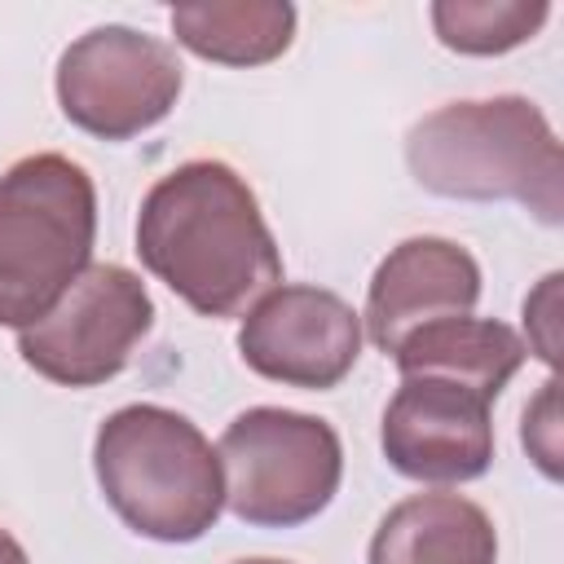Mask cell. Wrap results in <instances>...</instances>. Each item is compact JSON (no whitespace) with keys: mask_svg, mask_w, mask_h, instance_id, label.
Returning <instances> with one entry per match:
<instances>
[{"mask_svg":"<svg viewBox=\"0 0 564 564\" xmlns=\"http://www.w3.org/2000/svg\"><path fill=\"white\" fill-rule=\"evenodd\" d=\"M555 379H546L542 383V392H538V401L524 410V427H520V441H524V449L538 458V467L546 471V476H560V467H555V458H560V449H555Z\"/></svg>","mask_w":564,"mask_h":564,"instance_id":"obj_15","label":"cell"},{"mask_svg":"<svg viewBox=\"0 0 564 564\" xmlns=\"http://www.w3.org/2000/svg\"><path fill=\"white\" fill-rule=\"evenodd\" d=\"M551 4L542 0H436L432 26L436 40L467 57H494L520 48L542 31Z\"/></svg>","mask_w":564,"mask_h":564,"instance_id":"obj_14","label":"cell"},{"mask_svg":"<svg viewBox=\"0 0 564 564\" xmlns=\"http://www.w3.org/2000/svg\"><path fill=\"white\" fill-rule=\"evenodd\" d=\"M225 507L256 529H295L322 516L344 476V449L326 419L256 405L216 445Z\"/></svg>","mask_w":564,"mask_h":564,"instance_id":"obj_5","label":"cell"},{"mask_svg":"<svg viewBox=\"0 0 564 564\" xmlns=\"http://www.w3.org/2000/svg\"><path fill=\"white\" fill-rule=\"evenodd\" d=\"M370 564H498V533L485 507L463 494H414L397 502L375 538Z\"/></svg>","mask_w":564,"mask_h":564,"instance_id":"obj_11","label":"cell"},{"mask_svg":"<svg viewBox=\"0 0 564 564\" xmlns=\"http://www.w3.org/2000/svg\"><path fill=\"white\" fill-rule=\"evenodd\" d=\"M93 176L66 154H26L0 176V326H31L88 269Z\"/></svg>","mask_w":564,"mask_h":564,"instance_id":"obj_4","label":"cell"},{"mask_svg":"<svg viewBox=\"0 0 564 564\" xmlns=\"http://www.w3.org/2000/svg\"><path fill=\"white\" fill-rule=\"evenodd\" d=\"M401 379L427 375V379H449L485 401H498V392L511 383V375L524 361V344L511 326L494 317H449L436 326L414 330L397 352H392Z\"/></svg>","mask_w":564,"mask_h":564,"instance_id":"obj_12","label":"cell"},{"mask_svg":"<svg viewBox=\"0 0 564 564\" xmlns=\"http://www.w3.org/2000/svg\"><path fill=\"white\" fill-rule=\"evenodd\" d=\"M150 326L145 282L123 264H88L44 317L18 330V352L48 383L97 388L132 361Z\"/></svg>","mask_w":564,"mask_h":564,"instance_id":"obj_6","label":"cell"},{"mask_svg":"<svg viewBox=\"0 0 564 564\" xmlns=\"http://www.w3.org/2000/svg\"><path fill=\"white\" fill-rule=\"evenodd\" d=\"M181 84L176 48L132 26H93L57 62L62 115L101 141H128L167 119Z\"/></svg>","mask_w":564,"mask_h":564,"instance_id":"obj_7","label":"cell"},{"mask_svg":"<svg viewBox=\"0 0 564 564\" xmlns=\"http://www.w3.org/2000/svg\"><path fill=\"white\" fill-rule=\"evenodd\" d=\"M242 361L286 388H335L361 357V317L326 286H273L238 330Z\"/></svg>","mask_w":564,"mask_h":564,"instance_id":"obj_8","label":"cell"},{"mask_svg":"<svg viewBox=\"0 0 564 564\" xmlns=\"http://www.w3.org/2000/svg\"><path fill=\"white\" fill-rule=\"evenodd\" d=\"M238 564H286V560H238Z\"/></svg>","mask_w":564,"mask_h":564,"instance_id":"obj_17","label":"cell"},{"mask_svg":"<svg viewBox=\"0 0 564 564\" xmlns=\"http://www.w3.org/2000/svg\"><path fill=\"white\" fill-rule=\"evenodd\" d=\"M93 471L115 516L154 542H194L225 507L216 449L167 405L115 410L97 427Z\"/></svg>","mask_w":564,"mask_h":564,"instance_id":"obj_3","label":"cell"},{"mask_svg":"<svg viewBox=\"0 0 564 564\" xmlns=\"http://www.w3.org/2000/svg\"><path fill=\"white\" fill-rule=\"evenodd\" d=\"M0 564H26V551H22L4 529H0Z\"/></svg>","mask_w":564,"mask_h":564,"instance_id":"obj_16","label":"cell"},{"mask_svg":"<svg viewBox=\"0 0 564 564\" xmlns=\"http://www.w3.org/2000/svg\"><path fill=\"white\" fill-rule=\"evenodd\" d=\"M489 405L494 401L463 383L410 375L383 410V458L401 476L427 485L476 480L494 463Z\"/></svg>","mask_w":564,"mask_h":564,"instance_id":"obj_9","label":"cell"},{"mask_svg":"<svg viewBox=\"0 0 564 564\" xmlns=\"http://www.w3.org/2000/svg\"><path fill=\"white\" fill-rule=\"evenodd\" d=\"M410 176L441 198L520 203L542 225L564 212V154L546 115L529 97L449 101L405 137Z\"/></svg>","mask_w":564,"mask_h":564,"instance_id":"obj_2","label":"cell"},{"mask_svg":"<svg viewBox=\"0 0 564 564\" xmlns=\"http://www.w3.org/2000/svg\"><path fill=\"white\" fill-rule=\"evenodd\" d=\"M137 256L203 317H238L282 282L256 194L220 159H189L150 185L137 212Z\"/></svg>","mask_w":564,"mask_h":564,"instance_id":"obj_1","label":"cell"},{"mask_svg":"<svg viewBox=\"0 0 564 564\" xmlns=\"http://www.w3.org/2000/svg\"><path fill=\"white\" fill-rule=\"evenodd\" d=\"M480 300V264L449 238H405L392 247L366 291V335L379 352H397L414 330L471 317Z\"/></svg>","mask_w":564,"mask_h":564,"instance_id":"obj_10","label":"cell"},{"mask_svg":"<svg viewBox=\"0 0 564 564\" xmlns=\"http://www.w3.org/2000/svg\"><path fill=\"white\" fill-rule=\"evenodd\" d=\"M172 35L189 53L220 66H264L295 40V9L282 0H234V4H176Z\"/></svg>","mask_w":564,"mask_h":564,"instance_id":"obj_13","label":"cell"}]
</instances>
